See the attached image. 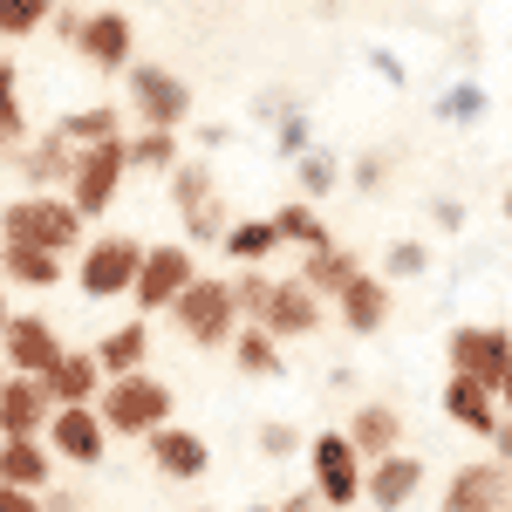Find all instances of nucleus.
I'll return each mask as SVG.
<instances>
[{
  "label": "nucleus",
  "instance_id": "obj_1",
  "mask_svg": "<svg viewBox=\"0 0 512 512\" xmlns=\"http://www.w3.org/2000/svg\"><path fill=\"white\" fill-rule=\"evenodd\" d=\"M0 246H41V253H82L89 246V219H82L69 192H28L0 205Z\"/></svg>",
  "mask_w": 512,
  "mask_h": 512
},
{
  "label": "nucleus",
  "instance_id": "obj_2",
  "mask_svg": "<svg viewBox=\"0 0 512 512\" xmlns=\"http://www.w3.org/2000/svg\"><path fill=\"white\" fill-rule=\"evenodd\" d=\"M96 417H103L110 437H151V431H164V424L178 417V390H171L164 376H151V369L110 376L103 396H96Z\"/></svg>",
  "mask_w": 512,
  "mask_h": 512
},
{
  "label": "nucleus",
  "instance_id": "obj_3",
  "mask_svg": "<svg viewBox=\"0 0 512 512\" xmlns=\"http://www.w3.org/2000/svg\"><path fill=\"white\" fill-rule=\"evenodd\" d=\"M171 321H178V335L192 342V349H233V335L246 328L239 321V301H233V280L219 274H198L178 301H171Z\"/></svg>",
  "mask_w": 512,
  "mask_h": 512
},
{
  "label": "nucleus",
  "instance_id": "obj_4",
  "mask_svg": "<svg viewBox=\"0 0 512 512\" xmlns=\"http://www.w3.org/2000/svg\"><path fill=\"white\" fill-rule=\"evenodd\" d=\"M137 267H144V239H130V233H96V239L76 253V287L89 294V301H130Z\"/></svg>",
  "mask_w": 512,
  "mask_h": 512
},
{
  "label": "nucleus",
  "instance_id": "obj_5",
  "mask_svg": "<svg viewBox=\"0 0 512 512\" xmlns=\"http://www.w3.org/2000/svg\"><path fill=\"white\" fill-rule=\"evenodd\" d=\"M308 485L321 492V506L328 512H349V506H362V458H355V444H349V431H315L308 437Z\"/></svg>",
  "mask_w": 512,
  "mask_h": 512
},
{
  "label": "nucleus",
  "instance_id": "obj_6",
  "mask_svg": "<svg viewBox=\"0 0 512 512\" xmlns=\"http://www.w3.org/2000/svg\"><path fill=\"white\" fill-rule=\"evenodd\" d=\"M198 280V253L185 239H164V246H144V267H137V287H130V308L151 321L171 315V301Z\"/></svg>",
  "mask_w": 512,
  "mask_h": 512
},
{
  "label": "nucleus",
  "instance_id": "obj_7",
  "mask_svg": "<svg viewBox=\"0 0 512 512\" xmlns=\"http://www.w3.org/2000/svg\"><path fill=\"white\" fill-rule=\"evenodd\" d=\"M123 89H130V110L144 130H178V123L192 117V89L178 69H164V62H130L123 69Z\"/></svg>",
  "mask_w": 512,
  "mask_h": 512
},
{
  "label": "nucleus",
  "instance_id": "obj_8",
  "mask_svg": "<svg viewBox=\"0 0 512 512\" xmlns=\"http://www.w3.org/2000/svg\"><path fill=\"white\" fill-rule=\"evenodd\" d=\"M123 178H130V151L117 144H89V151H76V178H69V205H76L82 219H103L110 205H117Z\"/></svg>",
  "mask_w": 512,
  "mask_h": 512
},
{
  "label": "nucleus",
  "instance_id": "obj_9",
  "mask_svg": "<svg viewBox=\"0 0 512 512\" xmlns=\"http://www.w3.org/2000/svg\"><path fill=\"white\" fill-rule=\"evenodd\" d=\"M62 355H69V342H62V328L48 315H35V308H14V315H7V335H0L7 376H48Z\"/></svg>",
  "mask_w": 512,
  "mask_h": 512
},
{
  "label": "nucleus",
  "instance_id": "obj_10",
  "mask_svg": "<svg viewBox=\"0 0 512 512\" xmlns=\"http://www.w3.org/2000/svg\"><path fill=\"white\" fill-rule=\"evenodd\" d=\"M69 48H76L89 69H103V76H123V69L137 62V21H130L123 7H89Z\"/></svg>",
  "mask_w": 512,
  "mask_h": 512
},
{
  "label": "nucleus",
  "instance_id": "obj_11",
  "mask_svg": "<svg viewBox=\"0 0 512 512\" xmlns=\"http://www.w3.org/2000/svg\"><path fill=\"white\" fill-rule=\"evenodd\" d=\"M444 362H451V376H472V383H485V390L499 396V376H506V362H512V335L492 328V321H465V328H451Z\"/></svg>",
  "mask_w": 512,
  "mask_h": 512
},
{
  "label": "nucleus",
  "instance_id": "obj_12",
  "mask_svg": "<svg viewBox=\"0 0 512 512\" xmlns=\"http://www.w3.org/2000/svg\"><path fill=\"white\" fill-rule=\"evenodd\" d=\"M41 437H48L55 465H76V472H96V465L110 458V431H103L96 403H82V410H55Z\"/></svg>",
  "mask_w": 512,
  "mask_h": 512
},
{
  "label": "nucleus",
  "instance_id": "obj_13",
  "mask_svg": "<svg viewBox=\"0 0 512 512\" xmlns=\"http://www.w3.org/2000/svg\"><path fill=\"white\" fill-rule=\"evenodd\" d=\"M321 315H328V301H321L315 287H301V280L287 274V280H274V301H267V315L253 321V328H267L274 342H301V335H315V328H321Z\"/></svg>",
  "mask_w": 512,
  "mask_h": 512
},
{
  "label": "nucleus",
  "instance_id": "obj_14",
  "mask_svg": "<svg viewBox=\"0 0 512 512\" xmlns=\"http://www.w3.org/2000/svg\"><path fill=\"white\" fill-rule=\"evenodd\" d=\"M7 164L21 171V185H28V192H69V178H76V144H69V137H55V130H41L35 144H21Z\"/></svg>",
  "mask_w": 512,
  "mask_h": 512
},
{
  "label": "nucleus",
  "instance_id": "obj_15",
  "mask_svg": "<svg viewBox=\"0 0 512 512\" xmlns=\"http://www.w3.org/2000/svg\"><path fill=\"white\" fill-rule=\"evenodd\" d=\"M144 444H151V465H158L171 485H198V478L212 472V444H205L192 424H164V431H151Z\"/></svg>",
  "mask_w": 512,
  "mask_h": 512
},
{
  "label": "nucleus",
  "instance_id": "obj_16",
  "mask_svg": "<svg viewBox=\"0 0 512 512\" xmlns=\"http://www.w3.org/2000/svg\"><path fill=\"white\" fill-rule=\"evenodd\" d=\"M417 492H424V458H417V451H390V458H376V465L362 472V499L376 512H403Z\"/></svg>",
  "mask_w": 512,
  "mask_h": 512
},
{
  "label": "nucleus",
  "instance_id": "obj_17",
  "mask_svg": "<svg viewBox=\"0 0 512 512\" xmlns=\"http://www.w3.org/2000/svg\"><path fill=\"white\" fill-rule=\"evenodd\" d=\"M506 506H512V472L506 465H465V472H451L437 512H506Z\"/></svg>",
  "mask_w": 512,
  "mask_h": 512
},
{
  "label": "nucleus",
  "instance_id": "obj_18",
  "mask_svg": "<svg viewBox=\"0 0 512 512\" xmlns=\"http://www.w3.org/2000/svg\"><path fill=\"white\" fill-rule=\"evenodd\" d=\"M349 335H383V321H390V280L383 274H355L335 301H328Z\"/></svg>",
  "mask_w": 512,
  "mask_h": 512
},
{
  "label": "nucleus",
  "instance_id": "obj_19",
  "mask_svg": "<svg viewBox=\"0 0 512 512\" xmlns=\"http://www.w3.org/2000/svg\"><path fill=\"white\" fill-rule=\"evenodd\" d=\"M89 355H96L103 383H110V376H137V369L151 362V321H144V315H130V321H117V328H103Z\"/></svg>",
  "mask_w": 512,
  "mask_h": 512
},
{
  "label": "nucleus",
  "instance_id": "obj_20",
  "mask_svg": "<svg viewBox=\"0 0 512 512\" xmlns=\"http://www.w3.org/2000/svg\"><path fill=\"white\" fill-rule=\"evenodd\" d=\"M55 417V403L41 390V376H7L0 390V437H41Z\"/></svg>",
  "mask_w": 512,
  "mask_h": 512
},
{
  "label": "nucleus",
  "instance_id": "obj_21",
  "mask_svg": "<svg viewBox=\"0 0 512 512\" xmlns=\"http://www.w3.org/2000/svg\"><path fill=\"white\" fill-rule=\"evenodd\" d=\"M41 390H48L55 410H82V403L103 396V369H96V355H89V349H69L48 376H41Z\"/></svg>",
  "mask_w": 512,
  "mask_h": 512
},
{
  "label": "nucleus",
  "instance_id": "obj_22",
  "mask_svg": "<svg viewBox=\"0 0 512 512\" xmlns=\"http://www.w3.org/2000/svg\"><path fill=\"white\" fill-rule=\"evenodd\" d=\"M0 485L48 492V485H55V451H48V437H0Z\"/></svg>",
  "mask_w": 512,
  "mask_h": 512
},
{
  "label": "nucleus",
  "instance_id": "obj_23",
  "mask_svg": "<svg viewBox=\"0 0 512 512\" xmlns=\"http://www.w3.org/2000/svg\"><path fill=\"white\" fill-rule=\"evenodd\" d=\"M444 417L458 424V431H472V437H492L499 431V396L485 390V383H472V376H444Z\"/></svg>",
  "mask_w": 512,
  "mask_h": 512
},
{
  "label": "nucleus",
  "instance_id": "obj_24",
  "mask_svg": "<svg viewBox=\"0 0 512 512\" xmlns=\"http://www.w3.org/2000/svg\"><path fill=\"white\" fill-rule=\"evenodd\" d=\"M349 444H355L362 465H376V458L403 451V417H396L390 403H355L349 410Z\"/></svg>",
  "mask_w": 512,
  "mask_h": 512
},
{
  "label": "nucleus",
  "instance_id": "obj_25",
  "mask_svg": "<svg viewBox=\"0 0 512 512\" xmlns=\"http://www.w3.org/2000/svg\"><path fill=\"white\" fill-rule=\"evenodd\" d=\"M0 287L55 294V287H62V253H41V246H0Z\"/></svg>",
  "mask_w": 512,
  "mask_h": 512
},
{
  "label": "nucleus",
  "instance_id": "obj_26",
  "mask_svg": "<svg viewBox=\"0 0 512 512\" xmlns=\"http://www.w3.org/2000/svg\"><path fill=\"white\" fill-rule=\"evenodd\" d=\"M362 274V260H355L349 246H335V239H321V246H308V253H301V287H315L321 301H335V294H342V287H349V280Z\"/></svg>",
  "mask_w": 512,
  "mask_h": 512
},
{
  "label": "nucleus",
  "instance_id": "obj_27",
  "mask_svg": "<svg viewBox=\"0 0 512 512\" xmlns=\"http://www.w3.org/2000/svg\"><path fill=\"white\" fill-rule=\"evenodd\" d=\"M48 130H55V137H69L76 151H89V144H117V137H123V110H117V103H89V110L55 117Z\"/></svg>",
  "mask_w": 512,
  "mask_h": 512
},
{
  "label": "nucleus",
  "instance_id": "obj_28",
  "mask_svg": "<svg viewBox=\"0 0 512 512\" xmlns=\"http://www.w3.org/2000/svg\"><path fill=\"white\" fill-rule=\"evenodd\" d=\"M219 253H226L233 267H267V260L280 253L274 219H233V226H226V239H219Z\"/></svg>",
  "mask_w": 512,
  "mask_h": 512
},
{
  "label": "nucleus",
  "instance_id": "obj_29",
  "mask_svg": "<svg viewBox=\"0 0 512 512\" xmlns=\"http://www.w3.org/2000/svg\"><path fill=\"white\" fill-rule=\"evenodd\" d=\"M28 144V110H21V69L14 55L0 48V158H14Z\"/></svg>",
  "mask_w": 512,
  "mask_h": 512
},
{
  "label": "nucleus",
  "instance_id": "obj_30",
  "mask_svg": "<svg viewBox=\"0 0 512 512\" xmlns=\"http://www.w3.org/2000/svg\"><path fill=\"white\" fill-rule=\"evenodd\" d=\"M274 239H280V253H287V246L308 253V246L328 239V226H321V212L308 205V198H294V205H280V212H274Z\"/></svg>",
  "mask_w": 512,
  "mask_h": 512
},
{
  "label": "nucleus",
  "instance_id": "obj_31",
  "mask_svg": "<svg viewBox=\"0 0 512 512\" xmlns=\"http://www.w3.org/2000/svg\"><path fill=\"white\" fill-rule=\"evenodd\" d=\"M226 355L239 362V376H280V369H287V362H280V342L267 335V328H253V321L233 335V349H226Z\"/></svg>",
  "mask_w": 512,
  "mask_h": 512
},
{
  "label": "nucleus",
  "instance_id": "obj_32",
  "mask_svg": "<svg viewBox=\"0 0 512 512\" xmlns=\"http://www.w3.org/2000/svg\"><path fill=\"white\" fill-rule=\"evenodd\" d=\"M164 192H171L178 212L205 205V198L219 192V185H212V158H178V164H171V178H164Z\"/></svg>",
  "mask_w": 512,
  "mask_h": 512
},
{
  "label": "nucleus",
  "instance_id": "obj_33",
  "mask_svg": "<svg viewBox=\"0 0 512 512\" xmlns=\"http://www.w3.org/2000/svg\"><path fill=\"white\" fill-rule=\"evenodd\" d=\"M123 151H130V171H164V178H171V164L185 158L178 130H137V137H123Z\"/></svg>",
  "mask_w": 512,
  "mask_h": 512
},
{
  "label": "nucleus",
  "instance_id": "obj_34",
  "mask_svg": "<svg viewBox=\"0 0 512 512\" xmlns=\"http://www.w3.org/2000/svg\"><path fill=\"white\" fill-rule=\"evenodd\" d=\"M62 0H0V41H28L55 21Z\"/></svg>",
  "mask_w": 512,
  "mask_h": 512
},
{
  "label": "nucleus",
  "instance_id": "obj_35",
  "mask_svg": "<svg viewBox=\"0 0 512 512\" xmlns=\"http://www.w3.org/2000/svg\"><path fill=\"white\" fill-rule=\"evenodd\" d=\"M226 226H233V212H226V198L212 192L205 198V205H192V212H185V246H219V239H226Z\"/></svg>",
  "mask_w": 512,
  "mask_h": 512
},
{
  "label": "nucleus",
  "instance_id": "obj_36",
  "mask_svg": "<svg viewBox=\"0 0 512 512\" xmlns=\"http://www.w3.org/2000/svg\"><path fill=\"white\" fill-rule=\"evenodd\" d=\"M233 301H239V321H260L267 301H274V274H267V267H239L233 274Z\"/></svg>",
  "mask_w": 512,
  "mask_h": 512
},
{
  "label": "nucleus",
  "instance_id": "obj_37",
  "mask_svg": "<svg viewBox=\"0 0 512 512\" xmlns=\"http://www.w3.org/2000/svg\"><path fill=\"white\" fill-rule=\"evenodd\" d=\"M253 444H260V458H274V465H287V458H301V451H308V437L294 431V424H260Z\"/></svg>",
  "mask_w": 512,
  "mask_h": 512
},
{
  "label": "nucleus",
  "instance_id": "obj_38",
  "mask_svg": "<svg viewBox=\"0 0 512 512\" xmlns=\"http://www.w3.org/2000/svg\"><path fill=\"white\" fill-rule=\"evenodd\" d=\"M335 185H342V164L328 158V151H308V158H301V192H308V205L328 198Z\"/></svg>",
  "mask_w": 512,
  "mask_h": 512
},
{
  "label": "nucleus",
  "instance_id": "obj_39",
  "mask_svg": "<svg viewBox=\"0 0 512 512\" xmlns=\"http://www.w3.org/2000/svg\"><path fill=\"white\" fill-rule=\"evenodd\" d=\"M424 267H431V253H424L417 239H396L390 253H383V280H417Z\"/></svg>",
  "mask_w": 512,
  "mask_h": 512
},
{
  "label": "nucleus",
  "instance_id": "obj_40",
  "mask_svg": "<svg viewBox=\"0 0 512 512\" xmlns=\"http://www.w3.org/2000/svg\"><path fill=\"white\" fill-rule=\"evenodd\" d=\"M0 512H41V492H21V485H0Z\"/></svg>",
  "mask_w": 512,
  "mask_h": 512
},
{
  "label": "nucleus",
  "instance_id": "obj_41",
  "mask_svg": "<svg viewBox=\"0 0 512 512\" xmlns=\"http://www.w3.org/2000/svg\"><path fill=\"white\" fill-rule=\"evenodd\" d=\"M485 444H492V465H506V472H512V417H499V431L485 437Z\"/></svg>",
  "mask_w": 512,
  "mask_h": 512
},
{
  "label": "nucleus",
  "instance_id": "obj_42",
  "mask_svg": "<svg viewBox=\"0 0 512 512\" xmlns=\"http://www.w3.org/2000/svg\"><path fill=\"white\" fill-rule=\"evenodd\" d=\"M274 512H328V506H321V492L308 485V492H287V499H274Z\"/></svg>",
  "mask_w": 512,
  "mask_h": 512
},
{
  "label": "nucleus",
  "instance_id": "obj_43",
  "mask_svg": "<svg viewBox=\"0 0 512 512\" xmlns=\"http://www.w3.org/2000/svg\"><path fill=\"white\" fill-rule=\"evenodd\" d=\"M41 512H82V492H55V485H48V492H41Z\"/></svg>",
  "mask_w": 512,
  "mask_h": 512
},
{
  "label": "nucleus",
  "instance_id": "obj_44",
  "mask_svg": "<svg viewBox=\"0 0 512 512\" xmlns=\"http://www.w3.org/2000/svg\"><path fill=\"white\" fill-rule=\"evenodd\" d=\"M472 110H478V89H472V82H465V89H458V96L444 103V117H472Z\"/></svg>",
  "mask_w": 512,
  "mask_h": 512
},
{
  "label": "nucleus",
  "instance_id": "obj_45",
  "mask_svg": "<svg viewBox=\"0 0 512 512\" xmlns=\"http://www.w3.org/2000/svg\"><path fill=\"white\" fill-rule=\"evenodd\" d=\"M355 185H362V192H376V185H383V158H362V164H355Z\"/></svg>",
  "mask_w": 512,
  "mask_h": 512
},
{
  "label": "nucleus",
  "instance_id": "obj_46",
  "mask_svg": "<svg viewBox=\"0 0 512 512\" xmlns=\"http://www.w3.org/2000/svg\"><path fill=\"white\" fill-rule=\"evenodd\" d=\"M499 410L512 417V362H506V376H499Z\"/></svg>",
  "mask_w": 512,
  "mask_h": 512
},
{
  "label": "nucleus",
  "instance_id": "obj_47",
  "mask_svg": "<svg viewBox=\"0 0 512 512\" xmlns=\"http://www.w3.org/2000/svg\"><path fill=\"white\" fill-rule=\"evenodd\" d=\"M7 315H14V301H7V287H0V335H7Z\"/></svg>",
  "mask_w": 512,
  "mask_h": 512
},
{
  "label": "nucleus",
  "instance_id": "obj_48",
  "mask_svg": "<svg viewBox=\"0 0 512 512\" xmlns=\"http://www.w3.org/2000/svg\"><path fill=\"white\" fill-rule=\"evenodd\" d=\"M246 512H274V506H267V499H260V506H246Z\"/></svg>",
  "mask_w": 512,
  "mask_h": 512
},
{
  "label": "nucleus",
  "instance_id": "obj_49",
  "mask_svg": "<svg viewBox=\"0 0 512 512\" xmlns=\"http://www.w3.org/2000/svg\"><path fill=\"white\" fill-rule=\"evenodd\" d=\"M0 390H7V362H0Z\"/></svg>",
  "mask_w": 512,
  "mask_h": 512
},
{
  "label": "nucleus",
  "instance_id": "obj_50",
  "mask_svg": "<svg viewBox=\"0 0 512 512\" xmlns=\"http://www.w3.org/2000/svg\"><path fill=\"white\" fill-rule=\"evenodd\" d=\"M506 219H512V192H506Z\"/></svg>",
  "mask_w": 512,
  "mask_h": 512
}]
</instances>
